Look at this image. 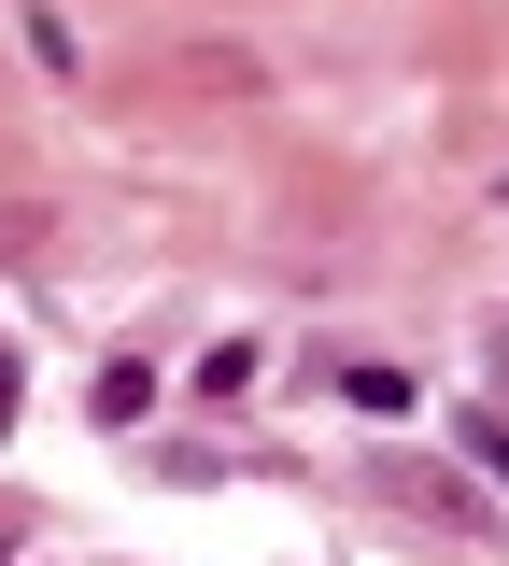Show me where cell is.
Segmentation results:
<instances>
[]
</instances>
